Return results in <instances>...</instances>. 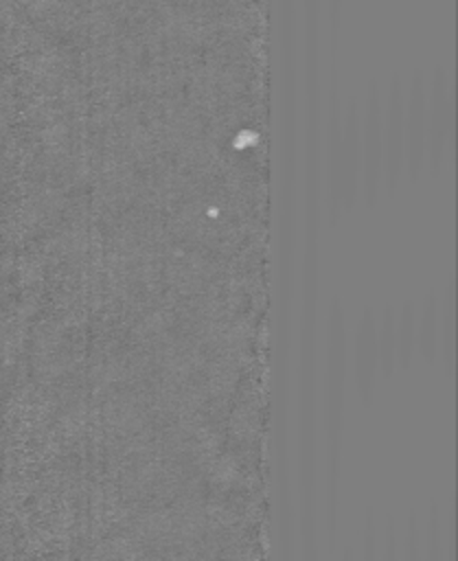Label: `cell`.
<instances>
[{
	"label": "cell",
	"instance_id": "277c9868",
	"mask_svg": "<svg viewBox=\"0 0 458 561\" xmlns=\"http://www.w3.org/2000/svg\"><path fill=\"white\" fill-rule=\"evenodd\" d=\"M362 561H379V541H377V517L373 511L364 513L362 528Z\"/></svg>",
	"mask_w": 458,
	"mask_h": 561
},
{
	"label": "cell",
	"instance_id": "52a82bcc",
	"mask_svg": "<svg viewBox=\"0 0 458 561\" xmlns=\"http://www.w3.org/2000/svg\"><path fill=\"white\" fill-rule=\"evenodd\" d=\"M340 561H353V548L351 546H346L344 550H342V559Z\"/></svg>",
	"mask_w": 458,
	"mask_h": 561
},
{
	"label": "cell",
	"instance_id": "7a4b0ae2",
	"mask_svg": "<svg viewBox=\"0 0 458 561\" xmlns=\"http://www.w3.org/2000/svg\"><path fill=\"white\" fill-rule=\"evenodd\" d=\"M274 414H272V443H274V513H276V550L278 561H294V508H291V478H289V412H287V379L280 370L276 383Z\"/></svg>",
	"mask_w": 458,
	"mask_h": 561
},
{
	"label": "cell",
	"instance_id": "3957f363",
	"mask_svg": "<svg viewBox=\"0 0 458 561\" xmlns=\"http://www.w3.org/2000/svg\"><path fill=\"white\" fill-rule=\"evenodd\" d=\"M421 561H447L445 554V533L440 528V513L438 504L430 502L427 522H425V548Z\"/></svg>",
	"mask_w": 458,
	"mask_h": 561
},
{
	"label": "cell",
	"instance_id": "6da1fadb",
	"mask_svg": "<svg viewBox=\"0 0 458 561\" xmlns=\"http://www.w3.org/2000/svg\"><path fill=\"white\" fill-rule=\"evenodd\" d=\"M298 535L302 561H318L316 543V390L311 362L307 357L298 394Z\"/></svg>",
	"mask_w": 458,
	"mask_h": 561
},
{
	"label": "cell",
	"instance_id": "5b68a950",
	"mask_svg": "<svg viewBox=\"0 0 458 561\" xmlns=\"http://www.w3.org/2000/svg\"><path fill=\"white\" fill-rule=\"evenodd\" d=\"M403 561H421V533L416 513L408 515L405 537H403Z\"/></svg>",
	"mask_w": 458,
	"mask_h": 561
},
{
	"label": "cell",
	"instance_id": "8992f818",
	"mask_svg": "<svg viewBox=\"0 0 458 561\" xmlns=\"http://www.w3.org/2000/svg\"><path fill=\"white\" fill-rule=\"evenodd\" d=\"M379 561H399V543H397V524L392 515H386L383 522V543Z\"/></svg>",
	"mask_w": 458,
	"mask_h": 561
}]
</instances>
